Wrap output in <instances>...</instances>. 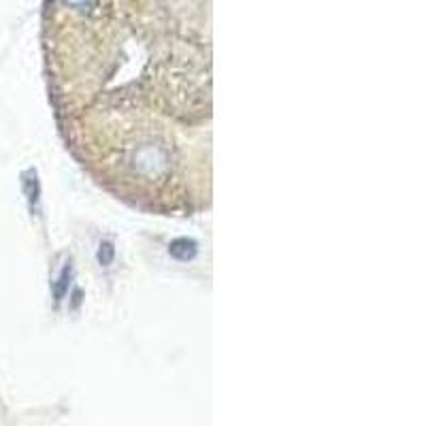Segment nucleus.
<instances>
[{"label": "nucleus", "instance_id": "nucleus-1", "mask_svg": "<svg viewBox=\"0 0 426 426\" xmlns=\"http://www.w3.org/2000/svg\"><path fill=\"white\" fill-rule=\"evenodd\" d=\"M169 252L171 256H175L177 260H192L198 252L196 247V241L192 239H175L171 245H169Z\"/></svg>", "mask_w": 426, "mask_h": 426}, {"label": "nucleus", "instance_id": "nucleus-2", "mask_svg": "<svg viewBox=\"0 0 426 426\" xmlns=\"http://www.w3.org/2000/svg\"><path fill=\"white\" fill-rule=\"evenodd\" d=\"M68 283H70V266L66 264V266L62 269L60 277H58L56 290H53V295H56V303H60V301L66 297V292H68Z\"/></svg>", "mask_w": 426, "mask_h": 426}, {"label": "nucleus", "instance_id": "nucleus-3", "mask_svg": "<svg viewBox=\"0 0 426 426\" xmlns=\"http://www.w3.org/2000/svg\"><path fill=\"white\" fill-rule=\"evenodd\" d=\"M113 254H115V250H113V243H103L101 245V250H98V262L101 264H105V266H109L111 264V260H113Z\"/></svg>", "mask_w": 426, "mask_h": 426}, {"label": "nucleus", "instance_id": "nucleus-4", "mask_svg": "<svg viewBox=\"0 0 426 426\" xmlns=\"http://www.w3.org/2000/svg\"><path fill=\"white\" fill-rule=\"evenodd\" d=\"M26 192H28V198H30L32 202L39 200V181H37V175H32V173H30V177L26 179Z\"/></svg>", "mask_w": 426, "mask_h": 426}, {"label": "nucleus", "instance_id": "nucleus-5", "mask_svg": "<svg viewBox=\"0 0 426 426\" xmlns=\"http://www.w3.org/2000/svg\"><path fill=\"white\" fill-rule=\"evenodd\" d=\"M66 3H70V5H75V7H90L92 3H94V0H66Z\"/></svg>", "mask_w": 426, "mask_h": 426}]
</instances>
